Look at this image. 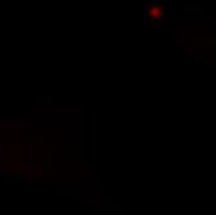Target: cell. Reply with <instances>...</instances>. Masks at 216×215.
<instances>
[{
    "label": "cell",
    "mask_w": 216,
    "mask_h": 215,
    "mask_svg": "<svg viewBox=\"0 0 216 215\" xmlns=\"http://www.w3.org/2000/svg\"><path fill=\"white\" fill-rule=\"evenodd\" d=\"M147 10H149V15L152 16L150 20H153V19H155V20H162L160 16L164 14V11H163V9H162L159 5H153V6H150V8H147Z\"/></svg>",
    "instance_id": "cell-1"
}]
</instances>
